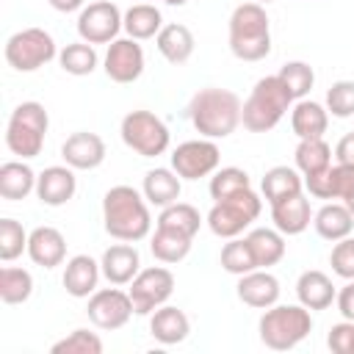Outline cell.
Instances as JSON below:
<instances>
[{
	"mask_svg": "<svg viewBox=\"0 0 354 354\" xmlns=\"http://www.w3.org/2000/svg\"><path fill=\"white\" fill-rule=\"evenodd\" d=\"M102 227L116 241H144L152 230L149 202L133 185H113L102 196Z\"/></svg>",
	"mask_w": 354,
	"mask_h": 354,
	"instance_id": "6da1fadb",
	"label": "cell"
},
{
	"mask_svg": "<svg viewBox=\"0 0 354 354\" xmlns=\"http://www.w3.org/2000/svg\"><path fill=\"white\" fill-rule=\"evenodd\" d=\"M241 97L230 88L207 86L199 88L188 102V119L202 138H227L241 124Z\"/></svg>",
	"mask_w": 354,
	"mask_h": 354,
	"instance_id": "7a4b0ae2",
	"label": "cell"
},
{
	"mask_svg": "<svg viewBox=\"0 0 354 354\" xmlns=\"http://www.w3.org/2000/svg\"><path fill=\"white\" fill-rule=\"evenodd\" d=\"M230 53L238 61H263L271 53V22L263 3H241L230 14Z\"/></svg>",
	"mask_w": 354,
	"mask_h": 354,
	"instance_id": "3957f363",
	"label": "cell"
},
{
	"mask_svg": "<svg viewBox=\"0 0 354 354\" xmlns=\"http://www.w3.org/2000/svg\"><path fill=\"white\" fill-rule=\"evenodd\" d=\"M293 102L296 100L288 91V86L282 83V77L279 75H266L254 83V88L243 100L241 124L249 133H268L282 122V116L293 108Z\"/></svg>",
	"mask_w": 354,
	"mask_h": 354,
	"instance_id": "277c9868",
	"label": "cell"
},
{
	"mask_svg": "<svg viewBox=\"0 0 354 354\" xmlns=\"http://www.w3.org/2000/svg\"><path fill=\"white\" fill-rule=\"evenodd\" d=\"M260 343L271 351H290L313 332V315L304 304H271L257 321Z\"/></svg>",
	"mask_w": 354,
	"mask_h": 354,
	"instance_id": "5b68a950",
	"label": "cell"
},
{
	"mask_svg": "<svg viewBox=\"0 0 354 354\" xmlns=\"http://www.w3.org/2000/svg\"><path fill=\"white\" fill-rule=\"evenodd\" d=\"M47 127H50V116H47L41 102H36V100L19 102L11 111L8 124H6V147H8V152L22 158V160L36 158L41 152V147H44Z\"/></svg>",
	"mask_w": 354,
	"mask_h": 354,
	"instance_id": "8992f818",
	"label": "cell"
},
{
	"mask_svg": "<svg viewBox=\"0 0 354 354\" xmlns=\"http://www.w3.org/2000/svg\"><path fill=\"white\" fill-rule=\"evenodd\" d=\"M260 210H263V199L252 188H246L241 194H232L227 199L213 202L205 221L216 238H238L241 232H246L257 221Z\"/></svg>",
	"mask_w": 354,
	"mask_h": 354,
	"instance_id": "52a82bcc",
	"label": "cell"
},
{
	"mask_svg": "<svg viewBox=\"0 0 354 354\" xmlns=\"http://www.w3.org/2000/svg\"><path fill=\"white\" fill-rule=\"evenodd\" d=\"M119 136L124 141L127 149H133L141 158H158L169 149L171 133L166 127V122L160 116H155L152 111H130L124 113L122 124H119Z\"/></svg>",
	"mask_w": 354,
	"mask_h": 354,
	"instance_id": "ba28073f",
	"label": "cell"
},
{
	"mask_svg": "<svg viewBox=\"0 0 354 354\" xmlns=\"http://www.w3.org/2000/svg\"><path fill=\"white\" fill-rule=\"evenodd\" d=\"M6 61L17 72H36L53 58H58L55 39L44 28H22L6 41Z\"/></svg>",
	"mask_w": 354,
	"mask_h": 354,
	"instance_id": "9c48e42d",
	"label": "cell"
},
{
	"mask_svg": "<svg viewBox=\"0 0 354 354\" xmlns=\"http://www.w3.org/2000/svg\"><path fill=\"white\" fill-rule=\"evenodd\" d=\"M124 28V14L111 0H94L77 11V36L88 44H111Z\"/></svg>",
	"mask_w": 354,
	"mask_h": 354,
	"instance_id": "30bf717a",
	"label": "cell"
},
{
	"mask_svg": "<svg viewBox=\"0 0 354 354\" xmlns=\"http://www.w3.org/2000/svg\"><path fill=\"white\" fill-rule=\"evenodd\" d=\"M130 299H133V310L136 315H152L158 307H163L169 301V296L174 293V274L163 266H149L141 268L136 274V279L127 288Z\"/></svg>",
	"mask_w": 354,
	"mask_h": 354,
	"instance_id": "8fae6325",
	"label": "cell"
},
{
	"mask_svg": "<svg viewBox=\"0 0 354 354\" xmlns=\"http://www.w3.org/2000/svg\"><path fill=\"white\" fill-rule=\"evenodd\" d=\"M221 163V149L213 138H194L183 141L171 152V169L180 180H202L210 177Z\"/></svg>",
	"mask_w": 354,
	"mask_h": 354,
	"instance_id": "7c38bea8",
	"label": "cell"
},
{
	"mask_svg": "<svg viewBox=\"0 0 354 354\" xmlns=\"http://www.w3.org/2000/svg\"><path fill=\"white\" fill-rule=\"evenodd\" d=\"M88 321L97 326V329H105V332H113V329H122L130 318H133V299L127 290H122L119 285L116 288H97L91 296H88Z\"/></svg>",
	"mask_w": 354,
	"mask_h": 354,
	"instance_id": "4fadbf2b",
	"label": "cell"
},
{
	"mask_svg": "<svg viewBox=\"0 0 354 354\" xmlns=\"http://www.w3.org/2000/svg\"><path fill=\"white\" fill-rule=\"evenodd\" d=\"M102 69L113 83H133L144 72V50L136 39H113L105 50Z\"/></svg>",
	"mask_w": 354,
	"mask_h": 354,
	"instance_id": "5bb4252c",
	"label": "cell"
},
{
	"mask_svg": "<svg viewBox=\"0 0 354 354\" xmlns=\"http://www.w3.org/2000/svg\"><path fill=\"white\" fill-rule=\"evenodd\" d=\"M105 152H108L105 141L97 133H88V130H77L61 144V158L75 171H91V169L102 166Z\"/></svg>",
	"mask_w": 354,
	"mask_h": 354,
	"instance_id": "9a60e30c",
	"label": "cell"
},
{
	"mask_svg": "<svg viewBox=\"0 0 354 354\" xmlns=\"http://www.w3.org/2000/svg\"><path fill=\"white\" fill-rule=\"evenodd\" d=\"M279 279L268 271V268H254L243 277H238V285H235V293L238 299L246 304V307H254V310H268L271 304L279 301Z\"/></svg>",
	"mask_w": 354,
	"mask_h": 354,
	"instance_id": "2e32d148",
	"label": "cell"
},
{
	"mask_svg": "<svg viewBox=\"0 0 354 354\" xmlns=\"http://www.w3.org/2000/svg\"><path fill=\"white\" fill-rule=\"evenodd\" d=\"M77 191V177L72 166H47L39 180H36V196L47 207H61L66 205Z\"/></svg>",
	"mask_w": 354,
	"mask_h": 354,
	"instance_id": "e0dca14e",
	"label": "cell"
},
{
	"mask_svg": "<svg viewBox=\"0 0 354 354\" xmlns=\"http://www.w3.org/2000/svg\"><path fill=\"white\" fill-rule=\"evenodd\" d=\"M100 266H102V277L111 285H130L136 279V274L141 271V254L133 243L122 241L102 252Z\"/></svg>",
	"mask_w": 354,
	"mask_h": 354,
	"instance_id": "ac0fdd59",
	"label": "cell"
},
{
	"mask_svg": "<svg viewBox=\"0 0 354 354\" xmlns=\"http://www.w3.org/2000/svg\"><path fill=\"white\" fill-rule=\"evenodd\" d=\"M100 277H102V266H100L94 257H88V254H75V257L66 260L61 282H64V288H66L69 296H75V299H88V296L97 290Z\"/></svg>",
	"mask_w": 354,
	"mask_h": 354,
	"instance_id": "d6986e66",
	"label": "cell"
},
{
	"mask_svg": "<svg viewBox=\"0 0 354 354\" xmlns=\"http://www.w3.org/2000/svg\"><path fill=\"white\" fill-rule=\"evenodd\" d=\"M28 257L50 271L66 260V238L55 227H36L28 235Z\"/></svg>",
	"mask_w": 354,
	"mask_h": 354,
	"instance_id": "ffe728a7",
	"label": "cell"
},
{
	"mask_svg": "<svg viewBox=\"0 0 354 354\" xmlns=\"http://www.w3.org/2000/svg\"><path fill=\"white\" fill-rule=\"evenodd\" d=\"M271 221L282 235H301L310 221H313V210H310V199L301 194L279 199L271 205Z\"/></svg>",
	"mask_w": 354,
	"mask_h": 354,
	"instance_id": "44dd1931",
	"label": "cell"
},
{
	"mask_svg": "<svg viewBox=\"0 0 354 354\" xmlns=\"http://www.w3.org/2000/svg\"><path fill=\"white\" fill-rule=\"evenodd\" d=\"M149 335L163 346H177L191 335V321L180 307L163 304L149 315Z\"/></svg>",
	"mask_w": 354,
	"mask_h": 354,
	"instance_id": "7402d4cb",
	"label": "cell"
},
{
	"mask_svg": "<svg viewBox=\"0 0 354 354\" xmlns=\"http://www.w3.org/2000/svg\"><path fill=\"white\" fill-rule=\"evenodd\" d=\"M180 191H183V180L180 174L169 166H158V169H149L144 174V183H141V194L144 199L152 205V207H166V205H174L180 199Z\"/></svg>",
	"mask_w": 354,
	"mask_h": 354,
	"instance_id": "603a6c76",
	"label": "cell"
},
{
	"mask_svg": "<svg viewBox=\"0 0 354 354\" xmlns=\"http://www.w3.org/2000/svg\"><path fill=\"white\" fill-rule=\"evenodd\" d=\"M296 296H299V304H304L313 313V310L332 307V301L337 296V288L332 285V279L324 271L310 268V271H301L299 274V279H296Z\"/></svg>",
	"mask_w": 354,
	"mask_h": 354,
	"instance_id": "cb8c5ba5",
	"label": "cell"
},
{
	"mask_svg": "<svg viewBox=\"0 0 354 354\" xmlns=\"http://www.w3.org/2000/svg\"><path fill=\"white\" fill-rule=\"evenodd\" d=\"M155 47H158V53H160L169 64L180 66V64H185V61L194 55L196 39H194V33H191L188 25H183V22H169V25H163L160 33L155 36Z\"/></svg>",
	"mask_w": 354,
	"mask_h": 354,
	"instance_id": "d4e9b609",
	"label": "cell"
},
{
	"mask_svg": "<svg viewBox=\"0 0 354 354\" xmlns=\"http://www.w3.org/2000/svg\"><path fill=\"white\" fill-rule=\"evenodd\" d=\"M290 127L299 138H324L329 127V111L326 105L315 100H296L290 108Z\"/></svg>",
	"mask_w": 354,
	"mask_h": 354,
	"instance_id": "484cf974",
	"label": "cell"
},
{
	"mask_svg": "<svg viewBox=\"0 0 354 354\" xmlns=\"http://www.w3.org/2000/svg\"><path fill=\"white\" fill-rule=\"evenodd\" d=\"M313 227L324 241H340L348 238L354 230V216L346 207V202H326L313 213Z\"/></svg>",
	"mask_w": 354,
	"mask_h": 354,
	"instance_id": "4316f807",
	"label": "cell"
},
{
	"mask_svg": "<svg viewBox=\"0 0 354 354\" xmlns=\"http://www.w3.org/2000/svg\"><path fill=\"white\" fill-rule=\"evenodd\" d=\"M260 191H263V199L268 205H274L279 199H288V196L301 194L304 191V177L293 166H271L263 174V180H260Z\"/></svg>",
	"mask_w": 354,
	"mask_h": 354,
	"instance_id": "83f0119b",
	"label": "cell"
},
{
	"mask_svg": "<svg viewBox=\"0 0 354 354\" xmlns=\"http://www.w3.org/2000/svg\"><path fill=\"white\" fill-rule=\"evenodd\" d=\"M243 238H246V243L254 254L257 268H271L285 257V235L277 227L274 230L271 227H254Z\"/></svg>",
	"mask_w": 354,
	"mask_h": 354,
	"instance_id": "f1b7e54d",
	"label": "cell"
},
{
	"mask_svg": "<svg viewBox=\"0 0 354 354\" xmlns=\"http://www.w3.org/2000/svg\"><path fill=\"white\" fill-rule=\"evenodd\" d=\"M39 174L25 163V160H8L0 166V196L8 202L25 199L28 194L36 191Z\"/></svg>",
	"mask_w": 354,
	"mask_h": 354,
	"instance_id": "f546056e",
	"label": "cell"
},
{
	"mask_svg": "<svg viewBox=\"0 0 354 354\" xmlns=\"http://www.w3.org/2000/svg\"><path fill=\"white\" fill-rule=\"evenodd\" d=\"M191 243H194L191 235L155 224V232H152V238H149V252H152V257H155L158 263L171 266V263H180V260L188 257Z\"/></svg>",
	"mask_w": 354,
	"mask_h": 354,
	"instance_id": "4dcf8cb0",
	"label": "cell"
},
{
	"mask_svg": "<svg viewBox=\"0 0 354 354\" xmlns=\"http://www.w3.org/2000/svg\"><path fill=\"white\" fill-rule=\"evenodd\" d=\"M163 28V17H160V8L149 6V3H136L124 11V33L136 41H144V39H155Z\"/></svg>",
	"mask_w": 354,
	"mask_h": 354,
	"instance_id": "1f68e13d",
	"label": "cell"
},
{
	"mask_svg": "<svg viewBox=\"0 0 354 354\" xmlns=\"http://www.w3.org/2000/svg\"><path fill=\"white\" fill-rule=\"evenodd\" d=\"M293 160H296V169L301 171V177L318 174L332 166V147L324 138H299Z\"/></svg>",
	"mask_w": 354,
	"mask_h": 354,
	"instance_id": "d6a6232c",
	"label": "cell"
},
{
	"mask_svg": "<svg viewBox=\"0 0 354 354\" xmlns=\"http://www.w3.org/2000/svg\"><path fill=\"white\" fill-rule=\"evenodd\" d=\"M58 64H61V69H64L66 75L83 77V75H91V72L97 69L100 58H97L94 44H88V41L80 39V41L66 44V47L58 53Z\"/></svg>",
	"mask_w": 354,
	"mask_h": 354,
	"instance_id": "836d02e7",
	"label": "cell"
},
{
	"mask_svg": "<svg viewBox=\"0 0 354 354\" xmlns=\"http://www.w3.org/2000/svg\"><path fill=\"white\" fill-rule=\"evenodd\" d=\"M33 293V277L25 268L3 266L0 268V299L3 304H25Z\"/></svg>",
	"mask_w": 354,
	"mask_h": 354,
	"instance_id": "e575fe53",
	"label": "cell"
},
{
	"mask_svg": "<svg viewBox=\"0 0 354 354\" xmlns=\"http://www.w3.org/2000/svg\"><path fill=\"white\" fill-rule=\"evenodd\" d=\"M158 227H169V230H177V232H185V235H196L199 227H202V216L194 205L188 202H174V205H166L160 207V216L155 221Z\"/></svg>",
	"mask_w": 354,
	"mask_h": 354,
	"instance_id": "d590c367",
	"label": "cell"
},
{
	"mask_svg": "<svg viewBox=\"0 0 354 354\" xmlns=\"http://www.w3.org/2000/svg\"><path fill=\"white\" fill-rule=\"evenodd\" d=\"M246 188H252V180H249V174H246L243 169H238V166H221V169H216L213 177H210V185H207L213 202L227 199V196H232V194H241V191H246Z\"/></svg>",
	"mask_w": 354,
	"mask_h": 354,
	"instance_id": "8d00e7d4",
	"label": "cell"
},
{
	"mask_svg": "<svg viewBox=\"0 0 354 354\" xmlns=\"http://www.w3.org/2000/svg\"><path fill=\"white\" fill-rule=\"evenodd\" d=\"M218 260H221V268L227 274H235V277H243V274L257 268L246 238H227V243L221 246V257Z\"/></svg>",
	"mask_w": 354,
	"mask_h": 354,
	"instance_id": "74e56055",
	"label": "cell"
},
{
	"mask_svg": "<svg viewBox=\"0 0 354 354\" xmlns=\"http://www.w3.org/2000/svg\"><path fill=\"white\" fill-rule=\"evenodd\" d=\"M277 75L282 77V83L288 86L293 100H304L310 94V88L315 86V72L307 61H288V64H282V69Z\"/></svg>",
	"mask_w": 354,
	"mask_h": 354,
	"instance_id": "f35d334b",
	"label": "cell"
},
{
	"mask_svg": "<svg viewBox=\"0 0 354 354\" xmlns=\"http://www.w3.org/2000/svg\"><path fill=\"white\" fill-rule=\"evenodd\" d=\"M28 235L25 227L17 218H0V260L11 263L22 252H28Z\"/></svg>",
	"mask_w": 354,
	"mask_h": 354,
	"instance_id": "ab89813d",
	"label": "cell"
},
{
	"mask_svg": "<svg viewBox=\"0 0 354 354\" xmlns=\"http://www.w3.org/2000/svg\"><path fill=\"white\" fill-rule=\"evenodd\" d=\"M53 354H102V340L97 332L88 329H72L64 340L53 343Z\"/></svg>",
	"mask_w": 354,
	"mask_h": 354,
	"instance_id": "60d3db41",
	"label": "cell"
},
{
	"mask_svg": "<svg viewBox=\"0 0 354 354\" xmlns=\"http://www.w3.org/2000/svg\"><path fill=\"white\" fill-rule=\"evenodd\" d=\"M326 111L337 119L354 116V80H337L326 91Z\"/></svg>",
	"mask_w": 354,
	"mask_h": 354,
	"instance_id": "b9f144b4",
	"label": "cell"
},
{
	"mask_svg": "<svg viewBox=\"0 0 354 354\" xmlns=\"http://www.w3.org/2000/svg\"><path fill=\"white\" fill-rule=\"evenodd\" d=\"M329 266L340 279H354V238H340L335 241L329 252Z\"/></svg>",
	"mask_w": 354,
	"mask_h": 354,
	"instance_id": "7bdbcfd3",
	"label": "cell"
},
{
	"mask_svg": "<svg viewBox=\"0 0 354 354\" xmlns=\"http://www.w3.org/2000/svg\"><path fill=\"white\" fill-rule=\"evenodd\" d=\"M326 346L332 354H354V321H340L329 329Z\"/></svg>",
	"mask_w": 354,
	"mask_h": 354,
	"instance_id": "ee69618b",
	"label": "cell"
},
{
	"mask_svg": "<svg viewBox=\"0 0 354 354\" xmlns=\"http://www.w3.org/2000/svg\"><path fill=\"white\" fill-rule=\"evenodd\" d=\"M329 177H332V199L346 202L354 194V166L335 163V166H329Z\"/></svg>",
	"mask_w": 354,
	"mask_h": 354,
	"instance_id": "f6af8a7d",
	"label": "cell"
},
{
	"mask_svg": "<svg viewBox=\"0 0 354 354\" xmlns=\"http://www.w3.org/2000/svg\"><path fill=\"white\" fill-rule=\"evenodd\" d=\"M335 304H337V313L346 321H354V279H346V285L335 296Z\"/></svg>",
	"mask_w": 354,
	"mask_h": 354,
	"instance_id": "bcb514c9",
	"label": "cell"
},
{
	"mask_svg": "<svg viewBox=\"0 0 354 354\" xmlns=\"http://www.w3.org/2000/svg\"><path fill=\"white\" fill-rule=\"evenodd\" d=\"M335 160H337V163H348V166H354V130L346 133V136L337 141V147H335Z\"/></svg>",
	"mask_w": 354,
	"mask_h": 354,
	"instance_id": "7dc6e473",
	"label": "cell"
},
{
	"mask_svg": "<svg viewBox=\"0 0 354 354\" xmlns=\"http://www.w3.org/2000/svg\"><path fill=\"white\" fill-rule=\"evenodd\" d=\"M47 3L61 14H72V11H80L86 6V0H47Z\"/></svg>",
	"mask_w": 354,
	"mask_h": 354,
	"instance_id": "c3c4849f",
	"label": "cell"
},
{
	"mask_svg": "<svg viewBox=\"0 0 354 354\" xmlns=\"http://www.w3.org/2000/svg\"><path fill=\"white\" fill-rule=\"evenodd\" d=\"M346 207H348V210H351V216H354V194L346 199Z\"/></svg>",
	"mask_w": 354,
	"mask_h": 354,
	"instance_id": "681fc988",
	"label": "cell"
},
{
	"mask_svg": "<svg viewBox=\"0 0 354 354\" xmlns=\"http://www.w3.org/2000/svg\"><path fill=\"white\" fill-rule=\"evenodd\" d=\"M163 3H166V6H185L188 0H163Z\"/></svg>",
	"mask_w": 354,
	"mask_h": 354,
	"instance_id": "f907efd6",
	"label": "cell"
},
{
	"mask_svg": "<svg viewBox=\"0 0 354 354\" xmlns=\"http://www.w3.org/2000/svg\"><path fill=\"white\" fill-rule=\"evenodd\" d=\"M254 3H263V6H268V3H274V0H254Z\"/></svg>",
	"mask_w": 354,
	"mask_h": 354,
	"instance_id": "816d5d0a",
	"label": "cell"
}]
</instances>
